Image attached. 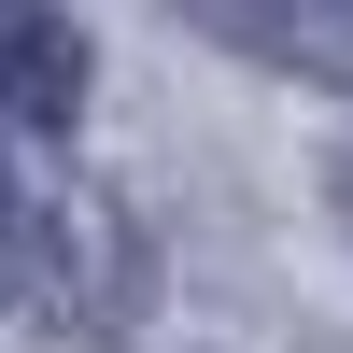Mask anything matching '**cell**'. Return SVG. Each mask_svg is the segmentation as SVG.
<instances>
[{
  "label": "cell",
  "mask_w": 353,
  "mask_h": 353,
  "mask_svg": "<svg viewBox=\"0 0 353 353\" xmlns=\"http://www.w3.org/2000/svg\"><path fill=\"white\" fill-rule=\"evenodd\" d=\"M325 198H339V226H353V170H339V184H325Z\"/></svg>",
  "instance_id": "3"
},
{
  "label": "cell",
  "mask_w": 353,
  "mask_h": 353,
  "mask_svg": "<svg viewBox=\"0 0 353 353\" xmlns=\"http://www.w3.org/2000/svg\"><path fill=\"white\" fill-rule=\"evenodd\" d=\"M85 85H99V43H85L71 14H14V0H0V113H14V128H71Z\"/></svg>",
  "instance_id": "2"
},
{
  "label": "cell",
  "mask_w": 353,
  "mask_h": 353,
  "mask_svg": "<svg viewBox=\"0 0 353 353\" xmlns=\"http://www.w3.org/2000/svg\"><path fill=\"white\" fill-rule=\"evenodd\" d=\"M0 297L43 311L57 339H99L113 311L141 297V241L99 212V198H28V212L0 226Z\"/></svg>",
  "instance_id": "1"
}]
</instances>
